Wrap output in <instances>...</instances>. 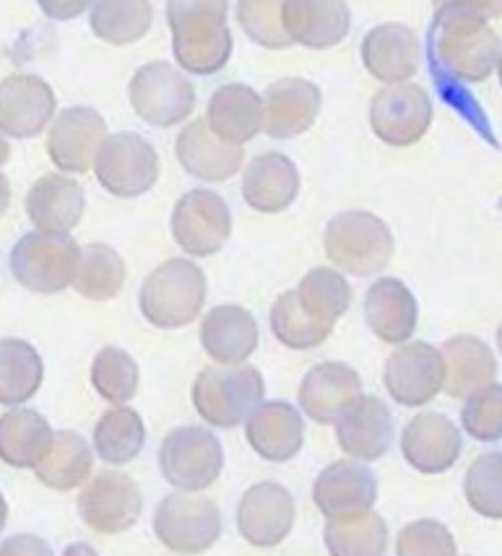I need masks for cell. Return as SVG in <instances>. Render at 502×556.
I'll return each mask as SVG.
<instances>
[{
  "instance_id": "46",
  "label": "cell",
  "mask_w": 502,
  "mask_h": 556,
  "mask_svg": "<svg viewBox=\"0 0 502 556\" xmlns=\"http://www.w3.org/2000/svg\"><path fill=\"white\" fill-rule=\"evenodd\" d=\"M455 539L438 520H414L399 531L396 556H455Z\"/></svg>"
},
{
  "instance_id": "35",
  "label": "cell",
  "mask_w": 502,
  "mask_h": 556,
  "mask_svg": "<svg viewBox=\"0 0 502 556\" xmlns=\"http://www.w3.org/2000/svg\"><path fill=\"white\" fill-rule=\"evenodd\" d=\"M91 466H95V455L81 434L55 432L52 445L45 458L37 463L35 473L45 486L55 489V492H71L89 479Z\"/></svg>"
},
{
  "instance_id": "10",
  "label": "cell",
  "mask_w": 502,
  "mask_h": 556,
  "mask_svg": "<svg viewBox=\"0 0 502 556\" xmlns=\"http://www.w3.org/2000/svg\"><path fill=\"white\" fill-rule=\"evenodd\" d=\"M128 97L136 115L154 128L180 125L196 110V86L164 61L141 65L130 78Z\"/></svg>"
},
{
  "instance_id": "17",
  "label": "cell",
  "mask_w": 502,
  "mask_h": 556,
  "mask_svg": "<svg viewBox=\"0 0 502 556\" xmlns=\"http://www.w3.org/2000/svg\"><path fill=\"white\" fill-rule=\"evenodd\" d=\"M401 453L419 473H445L464 453L461 429L445 414H419L404 427Z\"/></svg>"
},
{
  "instance_id": "27",
  "label": "cell",
  "mask_w": 502,
  "mask_h": 556,
  "mask_svg": "<svg viewBox=\"0 0 502 556\" xmlns=\"http://www.w3.org/2000/svg\"><path fill=\"white\" fill-rule=\"evenodd\" d=\"M300 193V172L287 154L268 151L242 172V198L258 214H281Z\"/></svg>"
},
{
  "instance_id": "29",
  "label": "cell",
  "mask_w": 502,
  "mask_h": 556,
  "mask_svg": "<svg viewBox=\"0 0 502 556\" xmlns=\"http://www.w3.org/2000/svg\"><path fill=\"white\" fill-rule=\"evenodd\" d=\"M201 346L222 367H240L258 349V323L240 304H219L201 320Z\"/></svg>"
},
{
  "instance_id": "11",
  "label": "cell",
  "mask_w": 502,
  "mask_h": 556,
  "mask_svg": "<svg viewBox=\"0 0 502 556\" xmlns=\"http://www.w3.org/2000/svg\"><path fill=\"white\" fill-rule=\"evenodd\" d=\"M432 125V99L417 84L386 86L369 102V128L382 143L406 149Z\"/></svg>"
},
{
  "instance_id": "43",
  "label": "cell",
  "mask_w": 502,
  "mask_h": 556,
  "mask_svg": "<svg viewBox=\"0 0 502 556\" xmlns=\"http://www.w3.org/2000/svg\"><path fill=\"white\" fill-rule=\"evenodd\" d=\"M464 494L479 515L502 520V453H485L468 466Z\"/></svg>"
},
{
  "instance_id": "51",
  "label": "cell",
  "mask_w": 502,
  "mask_h": 556,
  "mask_svg": "<svg viewBox=\"0 0 502 556\" xmlns=\"http://www.w3.org/2000/svg\"><path fill=\"white\" fill-rule=\"evenodd\" d=\"M5 520H9V505H5V496L0 494V531L5 528Z\"/></svg>"
},
{
  "instance_id": "16",
  "label": "cell",
  "mask_w": 502,
  "mask_h": 556,
  "mask_svg": "<svg viewBox=\"0 0 502 556\" xmlns=\"http://www.w3.org/2000/svg\"><path fill=\"white\" fill-rule=\"evenodd\" d=\"M55 115V91L35 73H13L0 81V134L35 138Z\"/></svg>"
},
{
  "instance_id": "48",
  "label": "cell",
  "mask_w": 502,
  "mask_h": 556,
  "mask_svg": "<svg viewBox=\"0 0 502 556\" xmlns=\"http://www.w3.org/2000/svg\"><path fill=\"white\" fill-rule=\"evenodd\" d=\"M9 206H11V182H9V177L0 172V216H5Z\"/></svg>"
},
{
  "instance_id": "36",
  "label": "cell",
  "mask_w": 502,
  "mask_h": 556,
  "mask_svg": "<svg viewBox=\"0 0 502 556\" xmlns=\"http://www.w3.org/2000/svg\"><path fill=\"white\" fill-rule=\"evenodd\" d=\"M45 364L39 351L22 339L0 341V406H22L42 388Z\"/></svg>"
},
{
  "instance_id": "40",
  "label": "cell",
  "mask_w": 502,
  "mask_h": 556,
  "mask_svg": "<svg viewBox=\"0 0 502 556\" xmlns=\"http://www.w3.org/2000/svg\"><path fill=\"white\" fill-rule=\"evenodd\" d=\"M151 22H154V9L143 0H134V3L110 0V3H95L91 9V31L102 42L117 45V48L147 37Z\"/></svg>"
},
{
  "instance_id": "39",
  "label": "cell",
  "mask_w": 502,
  "mask_h": 556,
  "mask_svg": "<svg viewBox=\"0 0 502 556\" xmlns=\"http://www.w3.org/2000/svg\"><path fill=\"white\" fill-rule=\"evenodd\" d=\"M147 445V427L141 414L130 406H115L95 427L97 455L110 466H125L136 460Z\"/></svg>"
},
{
  "instance_id": "14",
  "label": "cell",
  "mask_w": 502,
  "mask_h": 556,
  "mask_svg": "<svg viewBox=\"0 0 502 556\" xmlns=\"http://www.w3.org/2000/svg\"><path fill=\"white\" fill-rule=\"evenodd\" d=\"M297 505L287 486L276 481H261L242 494L237 505V528L250 546H279L294 528Z\"/></svg>"
},
{
  "instance_id": "12",
  "label": "cell",
  "mask_w": 502,
  "mask_h": 556,
  "mask_svg": "<svg viewBox=\"0 0 502 556\" xmlns=\"http://www.w3.org/2000/svg\"><path fill=\"white\" fill-rule=\"evenodd\" d=\"M229 231H233V214L219 193L198 188L175 203L172 237L185 255H216L227 244Z\"/></svg>"
},
{
  "instance_id": "37",
  "label": "cell",
  "mask_w": 502,
  "mask_h": 556,
  "mask_svg": "<svg viewBox=\"0 0 502 556\" xmlns=\"http://www.w3.org/2000/svg\"><path fill=\"white\" fill-rule=\"evenodd\" d=\"M323 541L331 556H386L388 526L373 509L341 515L326 522Z\"/></svg>"
},
{
  "instance_id": "20",
  "label": "cell",
  "mask_w": 502,
  "mask_h": 556,
  "mask_svg": "<svg viewBox=\"0 0 502 556\" xmlns=\"http://www.w3.org/2000/svg\"><path fill=\"white\" fill-rule=\"evenodd\" d=\"M360 399V372L343 362H321L302 377L300 406L315 424H336V419Z\"/></svg>"
},
{
  "instance_id": "19",
  "label": "cell",
  "mask_w": 502,
  "mask_h": 556,
  "mask_svg": "<svg viewBox=\"0 0 502 556\" xmlns=\"http://www.w3.org/2000/svg\"><path fill=\"white\" fill-rule=\"evenodd\" d=\"M108 134V123L91 108H68L52 123L48 134L50 162L61 172L84 175L95 162L99 143Z\"/></svg>"
},
{
  "instance_id": "9",
  "label": "cell",
  "mask_w": 502,
  "mask_h": 556,
  "mask_svg": "<svg viewBox=\"0 0 502 556\" xmlns=\"http://www.w3.org/2000/svg\"><path fill=\"white\" fill-rule=\"evenodd\" d=\"M154 533L175 554H203L219 541L222 513L214 500L193 494H170L156 505Z\"/></svg>"
},
{
  "instance_id": "50",
  "label": "cell",
  "mask_w": 502,
  "mask_h": 556,
  "mask_svg": "<svg viewBox=\"0 0 502 556\" xmlns=\"http://www.w3.org/2000/svg\"><path fill=\"white\" fill-rule=\"evenodd\" d=\"M9 156H11V146H9V141H5L3 136H0V164L9 162Z\"/></svg>"
},
{
  "instance_id": "5",
  "label": "cell",
  "mask_w": 502,
  "mask_h": 556,
  "mask_svg": "<svg viewBox=\"0 0 502 556\" xmlns=\"http://www.w3.org/2000/svg\"><path fill=\"white\" fill-rule=\"evenodd\" d=\"M263 375L255 367H206L193 382V406L211 427L235 429L261 406Z\"/></svg>"
},
{
  "instance_id": "21",
  "label": "cell",
  "mask_w": 502,
  "mask_h": 556,
  "mask_svg": "<svg viewBox=\"0 0 502 556\" xmlns=\"http://www.w3.org/2000/svg\"><path fill=\"white\" fill-rule=\"evenodd\" d=\"M378 500V479L367 466L352 460H336L323 468L313 484L315 507L328 520L341 515L367 513Z\"/></svg>"
},
{
  "instance_id": "6",
  "label": "cell",
  "mask_w": 502,
  "mask_h": 556,
  "mask_svg": "<svg viewBox=\"0 0 502 556\" xmlns=\"http://www.w3.org/2000/svg\"><path fill=\"white\" fill-rule=\"evenodd\" d=\"M160 468L167 484L183 494L201 492L222 476V442L206 427L172 429L160 445Z\"/></svg>"
},
{
  "instance_id": "53",
  "label": "cell",
  "mask_w": 502,
  "mask_h": 556,
  "mask_svg": "<svg viewBox=\"0 0 502 556\" xmlns=\"http://www.w3.org/2000/svg\"><path fill=\"white\" fill-rule=\"evenodd\" d=\"M498 73H500V81H502V52H500V61H498Z\"/></svg>"
},
{
  "instance_id": "1",
  "label": "cell",
  "mask_w": 502,
  "mask_h": 556,
  "mask_svg": "<svg viewBox=\"0 0 502 556\" xmlns=\"http://www.w3.org/2000/svg\"><path fill=\"white\" fill-rule=\"evenodd\" d=\"M494 16H502V3H440L427 31L429 73L440 91L492 76L500 61V37L490 26Z\"/></svg>"
},
{
  "instance_id": "8",
  "label": "cell",
  "mask_w": 502,
  "mask_h": 556,
  "mask_svg": "<svg viewBox=\"0 0 502 556\" xmlns=\"http://www.w3.org/2000/svg\"><path fill=\"white\" fill-rule=\"evenodd\" d=\"M97 182L115 198H138L160 180V156L143 136H104L95 154Z\"/></svg>"
},
{
  "instance_id": "47",
  "label": "cell",
  "mask_w": 502,
  "mask_h": 556,
  "mask_svg": "<svg viewBox=\"0 0 502 556\" xmlns=\"http://www.w3.org/2000/svg\"><path fill=\"white\" fill-rule=\"evenodd\" d=\"M0 556H55L45 539L32 533H18L0 544Z\"/></svg>"
},
{
  "instance_id": "34",
  "label": "cell",
  "mask_w": 502,
  "mask_h": 556,
  "mask_svg": "<svg viewBox=\"0 0 502 556\" xmlns=\"http://www.w3.org/2000/svg\"><path fill=\"white\" fill-rule=\"evenodd\" d=\"M297 304L315 326L334 330L352 304V287L339 270L313 268L294 289Z\"/></svg>"
},
{
  "instance_id": "22",
  "label": "cell",
  "mask_w": 502,
  "mask_h": 556,
  "mask_svg": "<svg viewBox=\"0 0 502 556\" xmlns=\"http://www.w3.org/2000/svg\"><path fill=\"white\" fill-rule=\"evenodd\" d=\"M336 440L349 458L378 460L393 445V416L380 399L362 395L336 419Z\"/></svg>"
},
{
  "instance_id": "52",
  "label": "cell",
  "mask_w": 502,
  "mask_h": 556,
  "mask_svg": "<svg viewBox=\"0 0 502 556\" xmlns=\"http://www.w3.org/2000/svg\"><path fill=\"white\" fill-rule=\"evenodd\" d=\"M498 349H500V354H502V323H500V328H498Z\"/></svg>"
},
{
  "instance_id": "31",
  "label": "cell",
  "mask_w": 502,
  "mask_h": 556,
  "mask_svg": "<svg viewBox=\"0 0 502 556\" xmlns=\"http://www.w3.org/2000/svg\"><path fill=\"white\" fill-rule=\"evenodd\" d=\"M177 162L188 175L206 182H222L235 177L242 167V149L229 146L209 130L206 121H193L180 130L175 143Z\"/></svg>"
},
{
  "instance_id": "45",
  "label": "cell",
  "mask_w": 502,
  "mask_h": 556,
  "mask_svg": "<svg viewBox=\"0 0 502 556\" xmlns=\"http://www.w3.org/2000/svg\"><path fill=\"white\" fill-rule=\"evenodd\" d=\"M237 22L261 48H292V39L281 24V3H253V0L248 3V0H242V3H237Z\"/></svg>"
},
{
  "instance_id": "15",
  "label": "cell",
  "mask_w": 502,
  "mask_h": 556,
  "mask_svg": "<svg viewBox=\"0 0 502 556\" xmlns=\"http://www.w3.org/2000/svg\"><path fill=\"white\" fill-rule=\"evenodd\" d=\"M382 380L399 406H425L442 390L440 351L425 341L406 343L388 356Z\"/></svg>"
},
{
  "instance_id": "2",
  "label": "cell",
  "mask_w": 502,
  "mask_h": 556,
  "mask_svg": "<svg viewBox=\"0 0 502 556\" xmlns=\"http://www.w3.org/2000/svg\"><path fill=\"white\" fill-rule=\"evenodd\" d=\"M172 52L193 76H214L233 58V31L227 24V3H167Z\"/></svg>"
},
{
  "instance_id": "26",
  "label": "cell",
  "mask_w": 502,
  "mask_h": 556,
  "mask_svg": "<svg viewBox=\"0 0 502 556\" xmlns=\"http://www.w3.org/2000/svg\"><path fill=\"white\" fill-rule=\"evenodd\" d=\"M362 63L367 73L388 86L409 81L417 73L419 42L406 24H380L362 39Z\"/></svg>"
},
{
  "instance_id": "28",
  "label": "cell",
  "mask_w": 502,
  "mask_h": 556,
  "mask_svg": "<svg viewBox=\"0 0 502 556\" xmlns=\"http://www.w3.org/2000/svg\"><path fill=\"white\" fill-rule=\"evenodd\" d=\"M438 351L442 359V390L451 399H472L474 393L492 386L498 377V359L481 339L455 336Z\"/></svg>"
},
{
  "instance_id": "23",
  "label": "cell",
  "mask_w": 502,
  "mask_h": 556,
  "mask_svg": "<svg viewBox=\"0 0 502 556\" xmlns=\"http://www.w3.org/2000/svg\"><path fill=\"white\" fill-rule=\"evenodd\" d=\"M84 188L61 172L39 177L26 193V214L42 235H68L84 216Z\"/></svg>"
},
{
  "instance_id": "49",
  "label": "cell",
  "mask_w": 502,
  "mask_h": 556,
  "mask_svg": "<svg viewBox=\"0 0 502 556\" xmlns=\"http://www.w3.org/2000/svg\"><path fill=\"white\" fill-rule=\"evenodd\" d=\"M63 556H99V554L89 544H71L63 552Z\"/></svg>"
},
{
  "instance_id": "33",
  "label": "cell",
  "mask_w": 502,
  "mask_h": 556,
  "mask_svg": "<svg viewBox=\"0 0 502 556\" xmlns=\"http://www.w3.org/2000/svg\"><path fill=\"white\" fill-rule=\"evenodd\" d=\"M52 434L48 419L35 408H13L0 416V460L11 468H37Z\"/></svg>"
},
{
  "instance_id": "4",
  "label": "cell",
  "mask_w": 502,
  "mask_h": 556,
  "mask_svg": "<svg viewBox=\"0 0 502 556\" xmlns=\"http://www.w3.org/2000/svg\"><path fill=\"white\" fill-rule=\"evenodd\" d=\"M323 248L334 266L356 278H367L391 263L396 242L382 218L369 211H343L328 222Z\"/></svg>"
},
{
  "instance_id": "7",
  "label": "cell",
  "mask_w": 502,
  "mask_h": 556,
  "mask_svg": "<svg viewBox=\"0 0 502 556\" xmlns=\"http://www.w3.org/2000/svg\"><path fill=\"white\" fill-rule=\"evenodd\" d=\"M78 248L71 235H42L32 231L13 244L11 270L22 287L37 294H58L74 283Z\"/></svg>"
},
{
  "instance_id": "42",
  "label": "cell",
  "mask_w": 502,
  "mask_h": 556,
  "mask_svg": "<svg viewBox=\"0 0 502 556\" xmlns=\"http://www.w3.org/2000/svg\"><path fill=\"white\" fill-rule=\"evenodd\" d=\"M271 330H274L276 341H279L281 346L294 351L318 349L321 343H326L328 336L334 333V330L315 326V323L302 313L300 304H297L294 291H284L279 300L274 302V307H271Z\"/></svg>"
},
{
  "instance_id": "24",
  "label": "cell",
  "mask_w": 502,
  "mask_h": 556,
  "mask_svg": "<svg viewBox=\"0 0 502 556\" xmlns=\"http://www.w3.org/2000/svg\"><path fill=\"white\" fill-rule=\"evenodd\" d=\"M250 447L268 463H289L305 442V424L292 403L266 401L246 419Z\"/></svg>"
},
{
  "instance_id": "32",
  "label": "cell",
  "mask_w": 502,
  "mask_h": 556,
  "mask_svg": "<svg viewBox=\"0 0 502 556\" xmlns=\"http://www.w3.org/2000/svg\"><path fill=\"white\" fill-rule=\"evenodd\" d=\"M203 121L219 141L242 149L263 130V102L250 86L227 84L211 94Z\"/></svg>"
},
{
  "instance_id": "18",
  "label": "cell",
  "mask_w": 502,
  "mask_h": 556,
  "mask_svg": "<svg viewBox=\"0 0 502 556\" xmlns=\"http://www.w3.org/2000/svg\"><path fill=\"white\" fill-rule=\"evenodd\" d=\"M263 102V130L276 141L308 134L318 121L323 104L321 89L308 78H281L271 84Z\"/></svg>"
},
{
  "instance_id": "38",
  "label": "cell",
  "mask_w": 502,
  "mask_h": 556,
  "mask_svg": "<svg viewBox=\"0 0 502 556\" xmlns=\"http://www.w3.org/2000/svg\"><path fill=\"white\" fill-rule=\"evenodd\" d=\"M125 276H128V268H125L117 250L104 242H91L78 253L74 283H71V287H74L84 300L110 302L123 291Z\"/></svg>"
},
{
  "instance_id": "30",
  "label": "cell",
  "mask_w": 502,
  "mask_h": 556,
  "mask_svg": "<svg viewBox=\"0 0 502 556\" xmlns=\"http://www.w3.org/2000/svg\"><path fill=\"white\" fill-rule=\"evenodd\" d=\"M367 326L382 343H406L419 323V304L399 278H378L365 296Z\"/></svg>"
},
{
  "instance_id": "25",
  "label": "cell",
  "mask_w": 502,
  "mask_h": 556,
  "mask_svg": "<svg viewBox=\"0 0 502 556\" xmlns=\"http://www.w3.org/2000/svg\"><path fill=\"white\" fill-rule=\"evenodd\" d=\"M281 24L292 45L326 50L349 35L352 11L341 0H292L281 3Z\"/></svg>"
},
{
  "instance_id": "13",
  "label": "cell",
  "mask_w": 502,
  "mask_h": 556,
  "mask_svg": "<svg viewBox=\"0 0 502 556\" xmlns=\"http://www.w3.org/2000/svg\"><path fill=\"white\" fill-rule=\"evenodd\" d=\"M78 515L95 533L117 535L130 531L141 518V489L128 473L102 471L78 494Z\"/></svg>"
},
{
  "instance_id": "44",
  "label": "cell",
  "mask_w": 502,
  "mask_h": 556,
  "mask_svg": "<svg viewBox=\"0 0 502 556\" xmlns=\"http://www.w3.org/2000/svg\"><path fill=\"white\" fill-rule=\"evenodd\" d=\"M461 424L466 434L477 442H500L502 440V386H487L472 399H466Z\"/></svg>"
},
{
  "instance_id": "3",
  "label": "cell",
  "mask_w": 502,
  "mask_h": 556,
  "mask_svg": "<svg viewBox=\"0 0 502 556\" xmlns=\"http://www.w3.org/2000/svg\"><path fill=\"white\" fill-rule=\"evenodd\" d=\"M206 294L209 283L203 270L185 257H172L147 276L138 307L151 326L175 330L190 326L201 315Z\"/></svg>"
},
{
  "instance_id": "41",
  "label": "cell",
  "mask_w": 502,
  "mask_h": 556,
  "mask_svg": "<svg viewBox=\"0 0 502 556\" xmlns=\"http://www.w3.org/2000/svg\"><path fill=\"white\" fill-rule=\"evenodd\" d=\"M91 386L104 401L125 406L138 390V364L128 351L104 346L91 364Z\"/></svg>"
}]
</instances>
